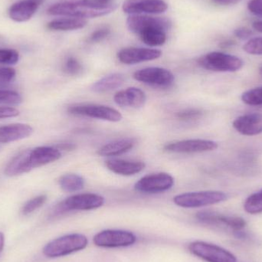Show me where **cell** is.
Returning a JSON list of instances; mask_svg holds the SVG:
<instances>
[{"label":"cell","instance_id":"obj_11","mask_svg":"<svg viewBox=\"0 0 262 262\" xmlns=\"http://www.w3.org/2000/svg\"><path fill=\"white\" fill-rule=\"evenodd\" d=\"M173 185L174 179L170 174L157 172L142 177L134 188L143 193H160L169 190Z\"/></svg>","mask_w":262,"mask_h":262},{"label":"cell","instance_id":"obj_20","mask_svg":"<svg viewBox=\"0 0 262 262\" xmlns=\"http://www.w3.org/2000/svg\"><path fill=\"white\" fill-rule=\"evenodd\" d=\"M106 166L109 170L118 175L133 176L142 172L145 169L143 162L136 160L112 159L106 161Z\"/></svg>","mask_w":262,"mask_h":262},{"label":"cell","instance_id":"obj_30","mask_svg":"<svg viewBox=\"0 0 262 262\" xmlns=\"http://www.w3.org/2000/svg\"><path fill=\"white\" fill-rule=\"evenodd\" d=\"M46 200H47V196L46 195H38V196L29 200L21 209L23 214L29 215V214L32 213L42 206L46 203Z\"/></svg>","mask_w":262,"mask_h":262},{"label":"cell","instance_id":"obj_24","mask_svg":"<svg viewBox=\"0 0 262 262\" xmlns=\"http://www.w3.org/2000/svg\"><path fill=\"white\" fill-rule=\"evenodd\" d=\"M124 75L119 73L111 74L94 83L92 90L95 93H105L121 87L124 82Z\"/></svg>","mask_w":262,"mask_h":262},{"label":"cell","instance_id":"obj_6","mask_svg":"<svg viewBox=\"0 0 262 262\" xmlns=\"http://www.w3.org/2000/svg\"><path fill=\"white\" fill-rule=\"evenodd\" d=\"M227 199V194L221 191L208 190L180 194L174 197L173 202L180 207L193 209L218 204Z\"/></svg>","mask_w":262,"mask_h":262},{"label":"cell","instance_id":"obj_32","mask_svg":"<svg viewBox=\"0 0 262 262\" xmlns=\"http://www.w3.org/2000/svg\"><path fill=\"white\" fill-rule=\"evenodd\" d=\"M203 112L198 108H187L180 111L177 114V118L180 121H192L200 119L203 116Z\"/></svg>","mask_w":262,"mask_h":262},{"label":"cell","instance_id":"obj_38","mask_svg":"<svg viewBox=\"0 0 262 262\" xmlns=\"http://www.w3.org/2000/svg\"><path fill=\"white\" fill-rule=\"evenodd\" d=\"M19 115L17 109L12 107H0V119L15 118Z\"/></svg>","mask_w":262,"mask_h":262},{"label":"cell","instance_id":"obj_4","mask_svg":"<svg viewBox=\"0 0 262 262\" xmlns=\"http://www.w3.org/2000/svg\"><path fill=\"white\" fill-rule=\"evenodd\" d=\"M88 245L89 239L85 235L80 233L69 234L48 243L43 249V254L48 258H60L84 250Z\"/></svg>","mask_w":262,"mask_h":262},{"label":"cell","instance_id":"obj_23","mask_svg":"<svg viewBox=\"0 0 262 262\" xmlns=\"http://www.w3.org/2000/svg\"><path fill=\"white\" fill-rule=\"evenodd\" d=\"M166 32L167 31L162 28L154 26L143 29L137 35L146 46L155 47L165 44L166 41Z\"/></svg>","mask_w":262,"mask_h":262},{"label":"cell","instance_id":"obj_5","mask_svg":"<svg viewBox=\"0 0 262 262\" xmlns=\"http://www.w3.org/2000/svg\"><path fill=\"white\" fill-rule=\"evenodd\" d=\"M198 64L203 69L212 72H235L243 69V59L239 57L221 52H212L200 57Z\"/></svg>","mask_w":262,"mask_h":262},{"label":"cell","instance_id":"obj_31","mask_svg":"<svg viewBox=\"0 0 262 262\" xmlns=\"http://www.w3.org/2000/svg\"><path fill=\"white\" fill-rule=\"evenodd\" d=\"M63 71L69 75H78L82 72L83 67L77 58L69 57L64 61Z\"/></svg>","mask_w":262,"mask_h":262},{"label":"cell","instance_id":"obj_27","mask_svg":"<svg viewBox=\"0 0 262 262\" xmlns=\"http://www.w3.org/2000/svg\"><path fill=\"white\" fill-rule=\"evenodd\" d=\"M244 209L248 213H262V189L249 195L244 203Z\"/></svg>","mask_w":262,"mask_h":262},{"label":"cell","instance_id":"obj_36","mask_svg":"<svg viewBox=\"0 0 262 262\" xmlns=\"http://www.w3.org/2000/svg\"><path fill=\"white\" fill-rule=\"evenodd\" d=\"M111 34V29L107 27L100 28L95 32H92L89 36V41L90 43H98L103 41L109 36Z\"/></svg>","mask_w":262,"mask_h":262},{"label":"cell","instance_id":"obj_2","mask_svg":"<svg viewBox=\"0 0 262 262\" xmlns=\"http://www.w3.org/2000/svg\"><path fill=\"white\" fill-rule=\"evenodd\" d=\"M116 9V5L113 3H101L95 0H59L51 6L47 12L49 15L85 19L108 15Z\"/></svg>","mask_w":262,"mask_h":262},{"label":"cell","instance_id":"obj_10","mask_svg":"<svg viewBox=\"0 0 262 262\" xmlns=\"http://www.w3.org/2000/svg\"><path fill=\"white\" fill-rule=\"evenodd\" d=\"M137 238L130 231L107 229L101 231L94 236V244L98 247H129L137 243Z\"/></svg>","mask_w":262,"mask_h":262},{"label":"cell","instance_id":"obj_7","mask_svg":"<svg viewBox=\"0 0 262 262\" xmlns=\"http://www.w3.org/2000/svg\"><path fill=\"white\" fill-rule=\"evenodd\" d=\"M202 224L217 229H230L234 234L246 228V220L239 216L227 215L215 211L205 210L199 212L195 215Z\"/></svg>","mask_w":262,"mask_h":262},{"label":"cell","instance_id":"obj_16","mask_svg":"<svg viewBox=\"0 0 262 262\" xmlns=\"http://www.w3.org/2000/svg\"><path fill=\"white\" fill-rule=\"evenodd\" d=\"M129 30L137 34L143 29L149 27H160L168 31L171 28L170 20L161 17L149 16L146 15H131L127 19Z\"/></svg>","mask_w":262,"mask_h":262},{"label":"cell","instance_id":"obj_28","mask_svg":"<svg viewBox=\"0 0 262 262\" xmlns=\"http://www.w3.org/2000/svg\"><path fill=\"white\" fill-rule=\"evenodd\" d=\"M242 101L249 106H262V86L254 88L242 95Z\"/></svg>","mask_w":262,"mask_h":262},{"label":"cell","instance_id":"obj_40","mask_svg":"<svg viewBox=\"0 0 262 262\" xmlns=\"http://www.w3.org/2000/svg\"><path fill=\"white\" fill-rule=\"evenodd\" d=\"M55 147L59 149V150H72V149H75L76 146L74 143H59V144L56 145Z\"/></svg>","mask_w":262,"mask_h":262},{"label":"cell","instance_id":"obj_25","mask_svg":"<svg viewBox=\"0 0 262 262\" xmlns=\"http://www.w3.org/2000/svg\"><path fill=\"white\" fill-rule=\"evenodd\" d=\"M87 25V21L82 18L66 17L52 20L48 24V29L53 31H72L82 29Z\"/></svg>","mask_w":262,"mask_h":262},{"label":"cell","instance_id":"obj_15","mask_svg":"<svg viewBox=\"0 0 262 262\" xmlns=\"http://www.w3.org/2000/svg\"><path fill=\"white\" fill-rule=\"evenodd\" d=\"M161 55L162 52L158 49L129 47L120 50L118 58L123 64H134L157 59Z\"/></svg>","mask_w":262,"mask_h":262},{"label":"cell","instance_id":"obj_29","mask_svg":"<svg viewBox=\"0 0 262 262\" xmlns=\"http://www.w3.org/2000/svg\"><path fill=\"white\" fill-rule=\"evenodd\" d=\"M23 101L21 95L14 91L0 89V104L18 105Z\"/></svg>","mask_w":262,"mask_h":262},{"label":"cell","instance_id":"obj_33","mask_svg":"<svg viewBox=\"0 0 262 262\" xmlns=\"http://www.w3.org/2000/svg\"><path fill=\"white\" fill-rule=\"evenodd\" d=\"M246 53L252 55H262V37L251 38L243 46Z\"/></svg>","mask_w":262,"mask_h":262},{"label":"cell","instance_id":"obj_44","mask_svg":"<svg viewBox=\"0 0 262 262\" xmlns=\"http://www.w3.org/2000/svg\"><path fill=\"white\" fill-rule=\"evenodd\" d=\"M95 1L99 2V3H110V1H112V0H95Z\"/></svg>","mask_w":262,"mask_h":262},{"label":"cell","instance_id":"obj_39","mask_svg":"<svg viewBox=\"0 0 262 262\" xmlns=\"http://www.w3.org/2000/svg\"><path fill=\"white\" fill-rule=\"evenodd\" d=\"M234 35L242 40L249 39L253 35V32L251 29H248L246 27H239L237 28L234 31Z\"/></svg>","mask_w":262,"mask_h":262},{"label":"cell","instance_id":"obj_18","mask_svg":"<svg viewBox=\"0 0 262 262\" xmlns=\"http://www.w3.org/2000/svg\"><path fill=\"white\" fill-rule=\"evenodd\" d=\"M43 0H21L10 6L9 17L17 23L29 21L38 10Z\"/></svg>","mask_w":262,"mask_h":262},{"label":"cell","instance_id":"obj_13","mask_svg":"<svg viewBox=\"0 0 262 262\" xmlns=\"http://www.w3.org/2000/svg\"><path fill=\"white\" fill-rule=\"evenodd\" d=\"M218 146V143L213 140L190 139L167 143L165 145L164 149L176 154H197L215 150Z\"/></svg>","mask_w":262,"mask_h":262},{"label":"cell","instance_id":"obj_26","mask_svg":"<svg viewBox=\"0 0 262 262\" xmlns=\"http://www.w3.org/2000/svg\"><path fill=\"white\" fill-rule=\"evenodd\" d=\"M59 186L68 192H78L84 188V179L78 174L69 173L63 175L58 180Z\"/></svg>","mask_w":262,"mask_h":262},{"label":"cell","instance_id":"obj_43","mask_svg":"<svg viewBox=\"0 0 262 262\" xmlns=\"http://www.w3.org/2000/svg\"><path fill=\"white\" fill-rule=\"evenodd\" d=\"M5 237L2 232H0V253L3 251V247H4Z\"/></svg>","mask_w":262,"mask_h":262},{"label":"cell","instance_id":"obj_9","mask_svg":"<svg viewBox=\"0 0 262 262\" xmlns=\"http://www.w3.org/2000/svg\"><path fill=\"white\" fill-rule=\"evenodd\" d=\"M68 112L75 116L87 117L111 122H119L123 118L116 109L99 104H75L69 106Z\"/></svg>","mask_w":262,"mask_h":262},{"label":"cell","instance_id":"obj_45","mask_svg":"<svg viewBox=\"0 0 262 262\" xmlns=\"http://www.w3.org/2000/svg\"><path fill=\"white\" fill-rule=\"evenodd\" d=\"M259 74L260 75H261V76H262V66H261V67H260L259 69Z\"/></svg>","mask_w":262,"mask_h":262},{"label":"cell","instance_id":"obj_3","mask_svg":"<svg viewBox=\"0 0 262 262\" xmlns=\"http://www.w3.org/2000/svg\"><path fill=\"white\" fill-rule=\"evenodd\" d=\"M104 197L98 194H76L58 203L52 209L51 215L57 217L75 211L93 210L104 206Z\"/></svg>","mask_w":262,"mask_h":262},{"label":"cell","instance_id":"obj_37","mask_svg":"<svg viewBox=\"0 0 262 262\" xmlns=\"http://www.w3.org/2000/svg\"><path fill=\"white\" fill-rule=\"evenodd\" d=\"M247 8L253 15L262 16V0H249Z\"/></svg>","mask_w":262,"mask_h":262},{"label":"cell","instance_id":"obj_46","mask_svg":"<svg viewBox=\"0 0 262 262\" xmlns=\"http://www.w3.org/2000/svg\"><path fill=\"white\" fill-rule=\"evenodd\" d=\"M0 149H1V148H0Z\"/></svg>","mask_w":262,"mask_h":262},{"label":"cell","instance_id":"obj_22","mask_svg":"<svg viewBox=\"0 0 262 262\" xmlns=\"http://www.w3.org/2000/svg\"><path fill=\"white\" fill-rule=\"evenodd\" d=\"M134 139L124 138L106 143L98 149L97 154L101 157H115L129 152L135 146Z\"/></svg>","mask_w":262,"mask_h":262},{"label":"cell","instance_id":"obj_14","mask_svg":"<svg viewBox=\"0 0 262 262\" xmlns=\"http://www.w3.org/2000/svg\"><path fill=\"white\" fill-rule=\"evenodd\" d=\"M122 9L130 15L160 14L166 11L168 5L164 0H125Z\"/></svg>","mask_w":262,"mask_h":262},{"label":"cell","instance_id":"obj_34","mask_svg":"<svg viewBox=\"0 0 262 262\" xmlns=\"http://www.w3.org/2000/svg\"><path fill=\"white\" fill-rule=\"evenodd\" d=\"M19 60V55L14 49H0V64H15Z\"/></svg>","mask_w":262,"mask_h":262},{"label":"cell","instance_id":"obj_8","mask_svg":"<svg viewBox=\"0 0 262 262\" xmlns=\"http://www.w3.org/2000/svg\"><path fill=\"white\" fill-rule=\"evenodd\" d=\"M188 249L192 255L206 262H237L233 254L212 243L195 241L191 243Z\"/></svg>","mask_w":262,"mask_h":262},{"label":"cell","instance_id":"obj_35","mask_svg":"<svg viewBox=\"0 0 262 262\" xmlns=\"http://www.w3.org/2000/svg\"><path fill=\"white\" fill-rule=\"evenodd\" d=\"M16 72L12 68L0 67V87L4 88L10 84L15 79Z\"/></svg>","mask_w":262,"mask_h":262},{"label":"cell","instance_id":"obj_12","mask_svg":"<svg viewBox=\"0 0 262 262\" xmlns=\"http://www.w3.org/2000/svg\"><path fill=\"white\" fill-rule=\"evenodd\" d=\"M134 78L140 82L160 88L169 87L175 81V77L170 71L159 67L146 68L134 72Z\"/></svg>","mask_w":262,"mask_h":262},{"label":"cell","instance_id":"obj_19","mask_svg":"<svg viewBox=\"0 0 262 262\" xmlns=\"http://www.w3.org/2000/svg\"><path fill=\"white\" fill-rule=\"evenodd\" d=\"M114 100L121 107L140 108L146 103V97L141 89L128 88L116 93L114 97Z\"/></svg>","mask_w":262,"mask_h":262},{"label":"cell","instance_id":"obj_41","mask_svg":"<svg viewBox=\"0 0 262 262\" xmlns=\"http://www.w3.org/2000/svg\"><path fill=\"white\" fill-rule=\"evenodd\" d=\"M212 1L221 6H232L239 3L242 0H212Z\"/></svg>","mask_w":262,"mask_h":262},{"label":"cell","instance_id":"obj_17","mask_svg":"<svg viewBox=\"0 0 262 262\" xmlns=\"http://www.w3.org/2000/svg\"><path fill=\"white\" fill-rule=\"evenodd\" d=\"M232 126L239 134L248 137L262 134V113L242 115L233 121Z\"/></svg>","mask_w":262,"mask_h":262},{"label":"cell","instance_id":"obj_42","mask_svg":"<svg viewBox=\"0 0 262 262\" xmlns=\"http://www.w3.org/2000/svg\"><path fill=\"white\" fill-rule=\"evenodd\" d=\"M252 27L257 32L262 33V21H254L253 24H252Z\"/></svg>","mask_w":262,"mask_h":262},{"label":"cell","instance_id":"obj_1","mask_svg":"<svg viewBox=\"0 0 262 262\" xmlns=\"http://www.w3.org/2000/svg\"><path fill=\"white\" fill-rule=\"evenodd\" d=\"M61 157V151L55 146H38L26 149L10 160L5 169V174L7 177H16L53 163Z\"/></svg>","mask_w":262,"mask_h":262},{"label":"cell","instance_id":"obj_21","mask_svg":"<svg viewBox=\"0 0 262 262\" xmlns=\"http://www.w3.org/2000/svg\"><path fill=\"white\" fill-rule=\"evenodd\" d=\"M33 128L24 124H12L0 127V143H7L27 138L32 135Z\"/></svg>","mask_w":262,"mask_h":262}]
</instances>
